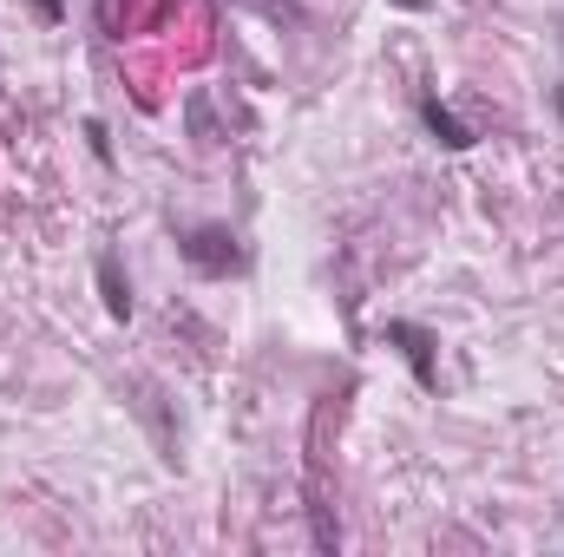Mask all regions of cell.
<instances>
[{
	"mask_svg": "<svg viewBox=\"0 0 564 557\" xmlns=\"http://www.w3.org/2000/svg\"><path fill=\"white\" fill-rule=\"evenodd\" d=\"M177 250H184V263L197 270V276H237L243 270V243H237V230L230 223H197V230H184L177 237Z\"/></svg>",
	"mask_w": 564,
	"mask_h": 557,
	"instance_id": "cell-1",
	"label": "cell"
},
{
	"mask_svg": "<svg viewBox=\"0 0 564 557\" xmlns=\"http://www.w3.org/2000/svg\"><path fill=\"white\" fill-rule=\"evenodd\" d=\"M388 341H401V354H408V368H414L421 387H440V368H433L440 335L433 328H421V321H388Z\"/></svg>",
	"mask_w": 564,
	"mask_h": 557,
	"instance_id": "cell-2",
	"label": "cell"
},
{
	"mask_svg": "<svg viewBox=\"0 0 564 557\" xmlns=\"http://www.w3.org/2000/svg\"><path fill=\"white\" fill-rule=\"evenodd\" d=\"M421 125L433 132V144H440V151H473V144H479V132H473V125H466V119H459L440 92H426V99H421Z\"/></svg>",
	"mask_w": 564,
	"mask_h": 557,
	"instance_id": "cell-3",
	"label": "cell"
},
{
	"mask_svg": "<svg viewBox=\"0 0 564 557\" xmlns=\"http://www.w3.org/2000/svg\"><path fill=\"white\" fill-rule=\"evenodd\" d=\"M99 288H106V315L126 321L132 315V282L119 276V256H99Z\"/></svg>",
	"mask_w": 564,
	"mask_h": 557,
	"instance_id": "cell-4",
	"label": "cell"
},
{
	"mask_svg": "<svg viewBox=\"0 0 564 557\" xmlns=\"http://www.w3.org/2000/svg\"><path fill=\"white\" fill-rule=\"evenodd\" d=\"M33 7H40V20H46V26H53V20H66V0H33Z\"/></svg>",
	"mask_w": 564,
	"mask_h": 557,
	"instance_id": "cell-5",
	"label": "cell"
},
{
	"mask_svg": "<svg viewBox=\"0 0 564 557\" xmlns=\"http://www.w3.org/2000/svg\"><path fill=\"white\" fill-rule=\"evenodd\" d=\"M388 7H401V13H433V0H388Z\"/></svg>",
	"mask_w": 564,
	"mask_h": 557,
	"instance_id": "cell-6",
	"label": "cell"
},
{
	"mask_svg": "<svg viewBox=\"0 0 564 557\" xmlns=\"http://www.w3.org/2000/svg\"><path fill=\"white\" fill-rule=\"evenodd\" d=\"M558 119H564V79H558Z\"/></svg>",
	"mask_w": 564,
	"mask_h": 557,
	"instance_id": "cell-7",
	"label": "cell"
}]
</instances>
